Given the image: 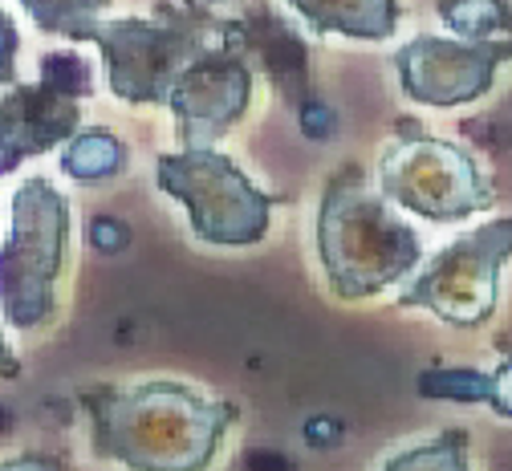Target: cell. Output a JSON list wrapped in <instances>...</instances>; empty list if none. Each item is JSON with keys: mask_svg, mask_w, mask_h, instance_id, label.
Here are the masks:
<instances>
[{"mask_svg": "<svg viewBox=\"0 0 512 471\" xmlns=\"http://www.w3.org/2000/svg\"><path fill=\"white\" fill-rule=\"evenodd\" d=\"M17 5L33 17V25L41 33L78 41L82 29H90L98 21V13L110 5V0H17Z\"/></svg>", "mask_w": 512, "mask_h": 471, "instance_id": "5bb4252c", "label": "cell"}, {"mask_svg": "<svg viewBox=\"0 0 512 471\" xmlns=\"http://www.w3.org/2000/svg\"><path fill=\"white\" fill-rule=\"evenodd\" d=\"M512 57L504 41H460V37H415L395 53L399 86L411 102L452 110L484 98L496 70Z\"/></svg>", "mask_w": 512, "mask_h": 471, "instance_id": "ba28073f", "label": "cell"}, {"mask_svg": "<svg viewBox=\"0 0 512 471\" xmlns=\"http://www.w3.org/2000/svg\"><path fill=\"white\" fill-rule=\"evenodd\" d=\"M492 411L512 419V358H504L496 370H492Z\"/></svg>", "mask_w": 512, "mask_h": 471, "instance_id": "ffe728a7", "label": "cell"}, {"mask_svg": "<svg viewBox=\"0 0 512 471\" xmlns=\"http://www.w3.org/2000/svg\"><path fill=\"white\" fill-rule=\"evenodd\" d=\"M313 33L354 41H391L399 29V0H289Z\"/></svg>", "mask_w": 512, "mask_h": 471, "instance_id": "8fae6325", "label": "cell"}, {"mask_svg": "<svg viewBox=\"0 0 512 471\" xmlns=\"http://www.w3.org/2000/svg\"><path fill=\"white\" fill-rule=\"evenodd\" d=\"M41 82L61 90V94H70V98H82L90 94V65L78 57V53H49L41 57Z\"/></svg>", "mask_w": 512, "mask_h": 471, "instance_id": "e0dca14e", "label": "cell"}, {"mask_svg": "<svg viewBox=\"0 0 512 471\" xmlns=\"http://www.w3.org/2000/svg\"><path fill=\"white\" fill-rule=\"evenodd\" d=\"M0 471H66L53 455H13L0 463Z\"/></svg>", "mask_w": 512, "mask_h": 471, "instance_id": "44dd1931", "label": "cell"}, {"mask_svg": "<svg viewBox=\"0 0 512 471\" xmlns=\"http://www.w3.org/2000/svg\"><path fill=\"white\" fill-rule=\"evenodd\" d=\"M86 240H90L102 256H114V252H122V248H126L131 232H126V224H122V220H114V216H94V220L86 224Z\"/></svg>", "mask_w": 512, "mask_h": 471, "instance_id": "ac0fdd59", "label": "cell"}, {"mask_svg": "<svg viewBox=\"0 0 512 471\" xmlns=\"http://www.w3.org/2000/svg\"><path fill=\"white\" fill-rule=\"evenodd\" d=\"M216 33L224 29L200 13H171L94 21L78 41H94L102 49L114 98L131 106H167L175 82L208 49H216Z\"/></svg>", "mask_w": 512, "mask_h": 471, "instance_id": "277c9868", "label": "cell"}, {"mask_svg": "<svg viewBox=\"0 0 512 471\" xmlns=\"http://www.w3.org/2000/svg\"><path fill=\"white\" fill-rule=\"evenodd\" d=\"M439 17L460 41H496V33L512 29L504 0H439Z\"/></svg>", "mask_w": 512, "mask_h": 471, "instance_id": "4fadbf2b", "label": "cell"}, {"mask_svg": "<svg viewBox=\"0 0 512 471\" xmlns=\"http://www.w3.org/2000/svg\"><path fill=\"white\" fill-rule=\"evenodd\" d=\"M0 370H5V374H17V358H13L9 346H5V333H0Z\"/></svg>", "mask_w": 512, "mask_h": 471, "instance_id": "7402d4cb", "label": "cell"}, {"mask_svg": "<svg viewBox=\"0 0 512 471\" xmlns=\"http://www.w3.org/2000/svg\"><path fill=\"white\" fill-rule=\"evenodd\" d=\"M94 451L126 471H208L236 407L187 382L151 378L86 394Z\"/></svg>", "mask_w": 512, "mask_h": 471, "instance_id": "6da1fadb", "label": "cell"}, {"mask_svg": "<svg viewBox=\"0 0 512 471\" xmlns=\"http://www.w3.org/2000/svg\"><path fill=\"white\" fill-rule=\"evenodd\" d=\"M382 471H472L468 467V435L452 427V431H443L419 447L391 455Z\"/></svg>", "mask_w": 512, "mask_h": 471, "instance_id": "9a60e30c", "label": "cell"}, {"mask_svg": "<svg viewBox=\"0 0 512 471\" xmlns=\"http://www.w3.org/2000/svg\"><path fill=\"white\" fill-rule=\"evenodd\" d=\"M17 49H21V33H17L13 17L0 9V86L5 90L17 86Z\"/></svg>", "mask_w": 512, "mask_h": 471, "instance_id": "d6986e66", "label": "cell"}, {"mask_svg": "<svg viewBox=\"0 0 512 471\" xmlns=\"http://www.w3.org/2000/svg\"><path fill=\"white\" fill-rule=\"evenodd\" d=\"M419 394L423 398H447V402H488L492 398V374L484 370H427L419 374Z\"/></svg>", "mask_w": 512, "mask_h": 471, "instance_id": "2e32d148", "label": "cell"}, {"mask_svg": "<svg viewBox=\"0 0 512 471\" xmlns=\"http://www.w3.org/2000/svg\"><path fill=\"white\" fill-rule=\"evenodd\" d=\"M155 183L175 204H183L196 240L216 248H248L261 244L277 195L256 187L224 151H175L155 159Z\"/></svg>", "mask_w": 512, "mask_h": 471, "instance_id": "5b68a950", "label": "cell"}, {"mask_svg": "<svg viewBox=\"0 0 512 471\" xmlns=\"http://www.w3.org/2000/svg\"><path fill=\"white\" fill-rule=\"evenodd\" d=\"M378 191L431 224H460L492 204V187L484 183L476 159L443 139L411 134L382 151Z\"/></svg>", "mask_w": 512, "mask_h": 471, "instance_id": "52a82bcc", "label": "cell"}, {"mask_svg": "<svg viewBox=\"0 0 512 471\" xmlns=\"http://www.w3.org/2000/svg\"><path fill=\"white\" fill-rule=\"evenodd\" d=\"M317 256L338 301H366L415 273L423 240L358 167H342L317 208Z\"/></svg>", "mask_w": 512, "mask_h": 471, "instance_id": "7a4b0ae2", "label": "cell"}, {"mask_svg": "<svg viewBox=\"0 0 512 471\" xmlns=\"http://www.w3.org/2000/svg\"><path fill=\"white\" fill-rule=\"evenodd\" d=\"M70 244V199L45 175L13 191V228L0 244V313L21 333L57 317V281Z\"/></svg>", "mask_w": 512, "mask_h": 471, "instance_id": "3957f363", "label": "cell"}, {"mask_svg": "<svg viewBox=\"0 0 512 471\" xmlns=\"http://www.w3.org/2000/svg\"><path fill=\"white\" fill-rule=\"evenodd\" d=\"M122 167H126V147L114 130H102V126L78 130L66 143V151H61V171L78 183H106Z\"/></svg>", "mask_w": 512, "mask_h": 471, "instance_id": "7c38bea8", "label": "cell"}, {"mask_svg": "<svg viewBox=\"0 0 512 471\" xmlns=\"http://www.w3.org/2000/svg\"><path fill=\"white\" fill-rule=\"evenodd\" d=\"M252 102V70L232 45L208 49L191 70L175 82L167 106L179 126L183 151H208L244 118Z\"/></svg>", "mask_w": 512, "mask_h": 471, "instance_id": "9c48e42d", "label": "cell"}, {"mask_svg": "<svg viewBox=\"0 0 512 471\" xmlns=\"http://www.w3.org/2000/svg\"><path fill=\"white\" fill-rule=\"evenodd\" d=\"M78 98L45 82H17L0 98V175H13L25 159L45 155L78 134Z\"/></svg>", "mask_w": 512, "mask_h": 471, "instance_id": "30bf717a", "label": "cell"}, {"mask_svg": "<svg viewBox=\"0 0 512 471\" xmlns=\"http://www.w3.org/2000/svg\"><path fill=\"white\" fill-rule=\"evenodd\" d=\"M512 260V216L488 220L452 240L399 293V309H427L447 325H484L496 313L500 273Z\"/></svg>", "mask_w": 512, "mask_h": 471, "instance_id": "8992f818", "label": "cell"}]
</instances>
